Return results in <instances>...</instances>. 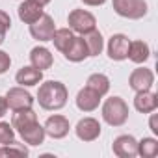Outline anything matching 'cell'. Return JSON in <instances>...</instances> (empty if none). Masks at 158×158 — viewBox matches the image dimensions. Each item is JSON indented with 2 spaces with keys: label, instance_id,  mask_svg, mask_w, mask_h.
<instances>
[{
  "label": "cell",
  "instance_id": "20",
  "mask_svg": "<svg viewBox=\"0 0 158 158\" xmlns=\"http://www.w3.org/2000/svg\"><path fill=\"white\" fill-rule=\"evenodd\" d=\"M86 88H89L95 93H99L101 97H104L110 91V78L106 74H102V73H93L86 80Z\"/></svg>",
  "mask_w": 158,
  "mask_h": 158
},
{
  "label": "cell",
  "instance_id": "1",
  "mask_svg": "<svg viewBox=\"0 0 158 158\" xmlns=\"http://www.w3.org/2000/svg\"><path fill=\"white\" fill-rule=\"evenodd\" d=\"M69 99V91L65 88V84L58 82V80H47L39 86L37 91V102L43 110H61L67 104Z\"/></svg>",
  "mask_w": 158,
  "mask_h": 158
},
{
  "label": "cell",
  "instance_id": "13",
  "mask_svg": "<svg viewBox=\"0 0 158 158\" xmlns=\"http://www.w3.org/2000/svg\"><path fill=\"white\" fill-rule=\"evenodd\" d=\"M134 108L139 112V114H151V112H156L158 108V95L151 89H145V91H136V97H134Z\"/></svg>",
  "mask_w": 158,
  "mask_h": 158
},
{
  "label": "cell",
  "instance_id": "7",
  "mask_svg": "<svg viewBox=\"0 0 158 158\" xmlns=\"http://www.w3.org/2000/svg\"><path fill=\"white\" fill-rule=\"evenodd\" d=\"M6 102H8V108L17 112V110H26V108H32L34 106V97L23 88V86H17V88H11L8 89L6 93Z\"/></svg>",
  "mask_w": 158,
  "mask_h": 158
},
{
  "label": "cell",
  "instance_id": "26",
  "mask_svg": "<svg viewBox=\"0 0 158 158\" xmlns=\"http://www.w3.org/2000/svg\"><path fill=\"white\" fill-rule=\"evenodd\" d=\"M15 139V128L11 127V123L0 121V145H8Z\"/></svg>",
  "mask_w": 158,
  "mask_h": 158
},
{
  "label": "cell",
  "instance_id": "19",
  "mask_svg": "<svg viewBox=\"0 0 158 158\" xmlns=\"http://www.w3.org/2000/svg\"><path fill=\"white\" fill-rule=\"evenodd\" d=\"M132 63H145L149 58H151V48L145 41L141 39H136V41H130V47H128V56H127Z\"/></svg>",
  "mask_w": 158,
  "mask_h": 158
},
{
  "label": "cell",
  "instance_id": "31",
  "mask_svg": "<svg viewBox=\"0 0 158 158\" xmlns=\"http://www.w3.org/2000/svg\"><path fill=\"white\" fill-rule=\"evenodd\" d=\"M82 2H84L86 6L97 8V6H102V4H106V0H82Z\"/></svg>",
  "mask_w": 158,
  "mask_h": 158
},
{
  "label": "cell",
  "instance_id": "32",
  "mask_svg": "<svg viewBox=\"0 0 158 158\" xmlns=\"http://www.w3.org/2000/svg\"><path fill=\"white\" fill-rule=\"evenodd\" d=\"M32 2H35V4H39V6H47V4H50V0H32Z\"/></svg>",
  "mask_w": 158,
  "mask_h": 158
},
{
  "label": "cell",
  "instance_id": "25",
  "mask_svg": "<svg viewBox=\"0 0 158 158\" xmlns=\"http://www.w3.org/2000/svg\"><path fill=\"white\" fill-rule=\"evenodd\" d=\"M8 154H21V156H26L28 154V149L23 145V143H17L15 139L8 145H0V156H8Z\"/></svg>",
  "mask_w": 158,
  "mask_h": 158
},
{
  "label": "cell",
  "instance_id": "2",
  "mask_svg": "<svg viewBox=\"0 0 158 158\" xmlns=\"http://www.w3.org/2000/svg\"><path fill=\"white\" fill-rule=\"evenodd\" d=\"M102 119L110 127H123L128 121V104L121 97H110L102 104Z\"/></svg>",
  "mask_w": 158,
  "mask_h": 158
},
{
  "label": "cell",
  "instance_id": "18",
  "mask_svg": "<svg viewBox=\"0 0 158 158\" xmlns=\"http://www.w3.org/2000/svg\"><path fill=\"white\" fill-rule=\"evenodd\" d=\"M52 63H54V58L47 47H34L30 50V65H34L35 69L47 71L52 67Z\"/></svg>",
  "mask_w": 158,
  "mask_h": 158
},
{
  "label": "cell",
  "instance_id": "3",
  "mask_svg": "<svg viewBox=\"0 0 158 158\" xmlns=\"http://www.w3.org/2000/svg\"><path fill=\"white\" fill-rule=\"evenodd\" d=\"M112 8L119 17L138 21L147 15V2L145 0H112Z\"/></svg>",
  "mask_w": 158,
  "mask_h": 158
},
{
  "label": "cell",
  "instance_id": "17",
  "mask_svg": "<svg viewBox=\"0 0 158 158\" xmlns=\"http://www.w3.org/2000/svg\"><path fill=\"white\" fill-rule=\"evenodd\" d=\"M17 13H19V19H21L24 24H32V23H35V21L45 13V10H43V6L32 2V0H24V2L19 4Z\"/></svg>",
  "mask_w": 158,
  "mask_h": 158
},
{
  "label": "cell",
  "instance_id": "9",
  "mask_svg": "<svg viewBox=\"0 0 158 158\" xmlns=\"http://www.w3.org/2000/svg\"><path fill=\"white\" fill-rule=\"evenodd\" d=\"M43 128H45V134L50 136L52 139H63V138L69 134L71 125H69V119H67L65 115L54 114V115H50V117L45 121Z\"/></svg>",
  "mask_w": 158,
  "mask_h": 158
},
{
  "label": "cell",
  "instance_id": "8",
  "mask_svg": "<svg viewBox=\"0 0 158 158\" xmlns=\"http://www.w3.org/2000/svg\"><path fill=\"white\" fill-rule=\"evenodd\" d=\"M128 47H130V39L125 34H114L108 39L106 50H108V58L114 61H123L128 56Z\"/></svg>",
  "mask_w": 158,
  "mask_h": 158
},
{
  "label": "cell",
  "instance_id": "30",
  "mask_svg": "<svg viewBox=\"0 0 158 158\" xmlns=\"http://www.w3.org/2000/svg\"><path fill=\"white\" fill-rule=\"evenodd\" d=\"M8 102H6V97H0V119H2L6 114H8Z\"/></svg>",
  "mask_w": 158,
  "mask_h": 158
},
{
  "label": "cell",
  "instance_id": "23",
  "mask_svg": "<svg viewBox=\"0 0 158 158\" xmlns=\"http://www.w3.org/2000/svg\"><path fill=\"white\" fill-rule=\"evenodd\" d=\"M73 39H74V32L71 30V28H56V32H54V35H52V43H54V47L63 54L67 48H69V45L73 43Z\"/></svg>",
  "mask_w": 158,
  "mask_h": 158
},
{
  "label": "cell",
  "instance_id": "27",
  "mask_svg": "<svg viewBox=\"0 0 158 158\" xmlns=\"http://www.w3.org/2000/svg\"><path fill=\"white\" fill-rule=\"evenodd\" d=\"M10 28H11V19H10V15H8L6 11L0 10V45L4 43L6 34H8Z\"/></svg>",
  "mask_w": 158,
  "mask_h": 158
},
{
  "label": "cell",
  "instance_id": "6",
  "mask_svg": "<svg viewBox=\"0 0 158 158\" xmlns=\"http://www.w3.org/2000/svg\"><path fill=\"white\" fill-rule=\"evenodd\" d=\"M101 130H102V127H101L99 119H95V117H84V119L78 121L76 127H74L76 138L80 139V141H86V143L99 139Z\"/></svg>",
  "mask_w": 158,
  "mask_h": 158
},
{
  "label": "cell",
  "instance_id": "16",
  "mask_svg": "<svg viewBox=\"0 0 158 158\" xmlns=\"http://www.w3.org/2000/svg\"><path fill=\"white\" fill-rule=\"evenodd\" d=\"M19 134H21L23 141H24V143H28V145H32V147L41 145V143L45 141V138H47L45 128H43V125H39V121L30 123L28 127H24L23 130H19Z\"/></svg>",
  "mask_w": 158,
  "mask_h": 158
},
{
  "label": "cell",
  "instance_id": "4",
  "mask_svg": "<svg viewBox=\"0 0 158 158\" xmlns=\"http://www.w3.org/2000/svg\"><path fill=\"white\" fill-rule=\"evenodd\" d=\"M67 23H69V28L76 34H88L91 30L97 28V19L93 13H89L88 10H73L67 17Z\"/></svg>",
  "mask_w": 158,
  "mask_h": 158
},
{
  "label": "cell",
  "instance_id": "29",
  "mask_svg": "<svg viewBox=\"0 0 158 158\" xmlns=\"http://www.w3.org/2000/svg\"><path fill=\"white\" fill-rule=\"evenodd\" d=\"M149 127L152 130V134H158V123H156V114L151 112V119H149Z\"/></svg>",
  "mask_w": 158,
  "mask_h": 158
},
{
  "label": "cell",
  "instance_id": "24",
  "mask_svg": "<svg viewBox=\"0 0 158 158\" xmlns=\"http://www.w3.org/2000/svg\"><path fill=\"white\" fill-rule=\"evenodd\" d=\"M138 156L156 158L158 156V139L156 138H141L138 141Z\"/></svg>",
  "mask_w": 158,
  "mask_h": 158
},
{
  "label": "cell",
  "instance_id": "15",
  "mask_svg": "<svg viewBox=\"0 0 158 158\" xmlns=\"http://www.w3.org/2000/svg\"><path fill=\"white\" fill-rule=\"evenodd\" d=\"M63 56H65V60H69V61H73V63H80V61L88 60V58H89V52H88V47H86L84 37H82V35H74L73 43H71L69 48L63 52Z\"/></svg>",
  "mask_w": 158,
  "mask_h": 158
},
{
  "label": "cell",
  "instance_id": "22",
  "mask_svg": "<svg viewBox=\"0 0 158 158\" xmlns=\"http://www.w3.org/2000/svg\"><path fill=\"white\" fill-rule=\"evenodd\" d=\"M37 121V114L32 110V108H26V110H17L13 112V117H11V127L15 128V132L23 130L24 127H28L30 123Z\"/></svg>",
  "mask_w": 158,
  "mask_h": 158
},
{
  "label": "cell",
  "instance_id": "28",
  "mask_svg": "<svg viewBox=\"0 0 158 158\" xmlns=\"http://www.w3.org/2000/svg\"><path fill=\"white\" fill-rule=\"evenodd\" d=\"M10 67H11V58H10V54L4 52V50H0V74L8 73Z\"/></svg>",
  "mask_w": 158,
  "mask_h": 158
},
{
  "label": "cell",
  "instance_id": "5",
  "mask_svg": "<svg viewBox=\"0 0 158 158\" xmlns=\"http://www.w3.org/2000/svg\"><path fill=\"white\" fill-rule=\"evenodd\" d=\"M54 32H56V24H54V19L48 13H43L35 23L30 24V35L37 41H41V43L50 41Z\"/></svg>",
  "mask_w": 158,
  "mask_h": 158
},
{
  "label": "cell",
  "instance_id": "11",
  "mask_svg": "<svg viewBox=\"0 0 158 158\" xmlns=\"http://www.w3.org/2000/svg\"><path fill=\"white\" fill-rule=\"evenodd\" d=\"M154 84V73L147 67H138L130 73L128 76V86L130 89L134 91H145V89H151Z\"/></svg>",
  "mask_w": 158,
  "mask_h": 158
},
{
  "label": "cell",
  "instance_id": "21",
  "mask_svg": "<svg viewBox=\"0 0 158 158\" xmlns=\"http://www.w3.org/2000/svg\"><path fill=\"white\" fill-rule=\"evenodd\" d=\"M82 37L86 41V47H88L89 56H99L102 52V48H104V37H102V34L97 28L91 30V32H88V34H84Z\"/></svg>",
  "mask_w": 158,
  "mask_h": 158
},
{
  "label": "cell",
  "instance_id": "12",
  "mask_svg": "<svg viewBox=\"0 0 158 158\" xmlns=\"http://www.w3.org/2000/svg\"><path fill=\"white\" fill-rule=\"evenodd\" d=\"M101 95L99 93H95L93 89H89V88H82L80 91H78V95H76V108L80 110V112H95L97 108H99V104H101Z\"/></svg>",
  "mask_w": 158,
  "mask_h": 158
},
{
  "label": "cell",
  "instance_id": "10",
  "mask_svg": "<svg viewBox=\"0 0 158 158\" xmlns=\"http://www.w3.org/2000/svg\"><path fill=\"white\" fill-rule=\"evenodd\" d=\"M112 151L119 158H134L138 156V139L130 134H121L114 139Z\"/></svg>",
  "mask_w": 158,
  "mask_h": 158
},
{
  "label": "cell",
  "instance_id": "14",
  "mask_svg": "<svg viewBox=\"0 0 158 158\" xmlns=\"http://www.w3.org/2000/svg\"><path fill=\"white\" fill-rule=\"evenodd\" d=\"M43 80V71L35 69L34 65H24L17 71L15 74V82L23 88H32V86H37L39 82Z\"/></svg>",
  "mask_w": 158,
  "mask_h": 158
}]
</instances>
